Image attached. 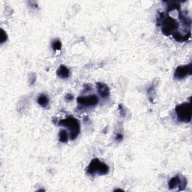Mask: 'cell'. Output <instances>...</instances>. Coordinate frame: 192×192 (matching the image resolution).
Segmentation results:
<instances>
[{
	"mask_svg": "<svg viewBox=\"0 0 192 192\" xmlns=\"http://www.w3.org/2000/svg\"><path fill=\"white\" fill-rule=\"evenodd\" d=\"M70 137V135H68V131L66 130L62 129L59 131V139L61 143H66L68 141V138Z\"/></svg>",
	"mask_w": 192,
	"mask_h": 192,
	"instance_id": "8fae6325",
	"label": "cell"
},
{
	"mask_svg": "<svg viewBox=\"0 0 192 192\" xmlns=\"http://www.w3.org/2000/svg\"><path fill=\"white\" fill-rule=\"evenodd\" d=\"M192 74V64L189 63L185 66H179L174 72V77L177 80H182Z\"/></svg>",
	"mask_w": 192,
	"mask_h": 192,
	"instance_id": "8992f818",
	"label": "cell"
},
{
	"mask_svg": "<svg viewBox=\"0 0 192 192\" xmlns=\"http://www.w3.org/2000/svg\"><path fill=\"white\" fill-rule=\"evenodd\" d=\"M58 126L66 127L69 131L71 140H75L81 132V126L79 121L74 116H68L66 119L58 121Z\"/></svg>",
	"mask_w": 192,
	"mask_h": 192,
	"instance_id": "7a4b0ae2",
	"label": "cell"
},
{
	"mask_svg": "<svg viewBox=\"0 0 192 192\" xmlns=\"http://www.w3.org/2000/svg\"><path fill=\"white\" fill-rule=\"evenodd\" d=\"M119 112H120V114L122 115V116H125L126 114V109L123 107V106L122 105V104H119Z\"/></svg>",
	"mask_w": 192,
	"mask_h": 192,
	"instance_id": "2e32d148",
	"label": "cell"
},
{
	"mask_svg": "<svg viewBox=\"0 0 192 192\" xmlns=\"http://www.w3.org/2000/svg\"><path fill=\"white\" fill-rule=\"evenodd\" d=\"M157 23L158 26H161L162 32L167 36L173 35L179 32L178 29L180 24L177 20L172 17L166 15L165 13L162 12L158 14Z\"/></svg>",
	"mask_w": 192,
	"mask_h": 192,
	"instance_id": "6da1fadb",
	"label": "cell"
},
{
	"mask_svg": "<svg viewBox=\"0 0 192 192\" xmlns=\"http://www.w3.org/2000/svg\"><path fill=\"white\" fill-rule=\"evenodd\" d=\"M123 191L122 189H119V188H118V189H115L114 191Z\"/></svg>",
	"mask_w": 192,
	"mask_h": 192,
	"instance_id": "ffe728a7",
	"label": "cell"
},
{
	"mask_svg": "<svg viewBox=\"0 0 192 192\" xmlns=\"http://www.w3.org/2000/svg\"><path fill=\"white\" fill-rule=\"evenodd\" d=\"M176 116L178 121L185 123H188L191 120V102H185L176 106Z\"/></svg>",
	"mask_w": 192,
	"mask_h": 192,
	"instance_id": "277c9868",
	"label": "cell"
},
{
	"mask_svg": "<svg viewBox=\"0 0 192 192\" xmlns=\"http://www.w3.org/2000/svg\"><path fill=\"white\" fill-rule=\"evenodd\" d=\"M35 81H36V75H35V74L32 73L30 75V77H29V84H34Z\"/></svg>",
	"mask_w": 192,
	"mask_h": 192,
	"instance_id": "9a60e30c",
	"label": "cell"
},
{
	"mask_svg": "<svg viewBox=\"0 0 192 192\" xmlns=\"http://www.w3.org/2000/svg\"><path fill=\"white\" fill-rule=\"evenodd\" d=\"M7 40H8V35H7V33L4 31V29H2L1 36H0V42H1V44H3V43L6 42Z\"/></svg>",
	"mask_w": 192,
	"mask_h": 192,
	"instance_id": "4fadbf2b",
	"label": "cell"
},
{
	"mask_svg": "<svg viewBox=\"0 0 192 192\" xmlns=\"http://www.w3.org/2000/svg\"><path fill=\"white\" fill-rule=\"evenodd\" d=\"M70 70L64 65H61L57 71V75L61 79H67L70 77Z\"/></svg>",
	"mask_w": 192,
	"mask_h": 192,
	"instance_id": "9c48e42d",
	"label": "cell"
},
{
	"mask_svg": "<svg viewBox=\"0 0 192 192\" xmlns=\"http://www.w3.org/2000/svg\"><path fill=\"white\" fill-rule=\"evenodd\" d=\"M97 89H98V92L99 96L101 97L102 98H106L110 96V88L107 84L104 83H96Z\"/></svg>",
	"mask_w": 192,
	"mask_h": 192,
	"instance_id": "ba28073f",
	"label": "cell"
},
{
	"mask_svg": "<svg viewBox=\"0 0 192 192\" xmlns=\"http://www.w3.org/2000/svg\"><path fill=\"white\" fill-rule=\"evenodd\" d=\"M109 173V167L104 162L101 161L98 158H93L86 169V173L91 176L100 175L104 176Z\"/></svg>",
	"mask_w": 192,
	"mask_h": 192,
	"instance_id": "3957f363",
	"label": "cell"
},
{
	"mask_svg": "<svg viewBox=\"0 0 192 192\" xmlns=\"http://www.w3.org/2000/svg\"><path fill=\"white\" fill-rule=\"evenodd\" d=\"M147 93H148V96L150 97V98H152V99L153 101L154 99V93H155V87L152 86L150 87V88L148 89V91H147Z\"/></svg>",
	"mask_w": 192,
	"mask_h": 192,
	"instance_id": "5bb4252c",
	"label": "cell"
},
{
	"mask_svg": "<svg viewBox=\"0 0 192 192\" xmlns=\"http://www.w3.org/2000/svg\"><path fill=\"white\" fill-rule=\"evenodd\" d=\"M84 89H85L86 92H88V91L92 89V86L89 85V84H86V85H84Z\"/></svg>",
	"mask_w": 192,
	"mask_h": 192,
	"instance_id": "d6986e66",
	"label": "cell"
},
{
	"mask_svg": "<svg viewBox=\"0 0 192 192\" xmlns=\"http://www.w3.org/2000/svg\"><path fill=\"white\" fill-rule=\"evenodd\" d=\"M51 46L53 50H60L62 48V43L59 39H55L52 42Z\"/></svg>",
	"mask_w": 192,
	"mask_h": 192,
	"instance_id": "7c38bea8",
	"label": "cell"
},
{
	"mask_svg": "<svg viewBox=\"0 0 192 192\" xmlns=\"http://www.w3.org/2000/svg\"><path fill=\"white\" fill-rule=\"evenodd\" d=\"M37 102H38V104L41 107H47V106L49 104V98H48L47 96H46V95L41 94L40 96H38V99H37Z\"/></svg>",
	"mask_w": 192,
	"mask_h": 192,
	"instance_id": "30bf717a",
	"label": "cell"
},
{
	"mask_svg": "<svg viewBox=\"0 0 192 192\" xmlns=\"http://www.w3.org/2000/svg\"><path fill=\"white\" fill-rule=\"evenodd\" d=\"M98 98L96 95L88 96H81L77 98V102L83 107H94L98 104Z\"/></svg>",
	"mask_w": 192,
	"mask_h": 192,
	"instance_id": "52a82bcc",
	"label": "cell"
},
{
	"mask_svg": "<svg viewBox=\"0 0 192 192\" xmlns=\"http://www.w3.org/2000/svg\"><path fill=\"white\" fill-rule=\"evenodd\" d=\"M73 98H74L73 95L71 94H67L66 96V100L67 101H71L73 100Z\"/></svg>",
	"mask_w": 192,
	"mask_h": 192,
	"instance_id": "ac0fdd59",
	"label": "cell"
},
{
	"mask_svg": "<svg viewBox=\"0 0 192 192\" xmlns=\"http://www.w3.org/2000/svg\"><path fill=\"white\" fill-rule=\"evenodd\" d=\"M115 140L117 141V142H121V141L123 140V135L122 134H117L116 135Z\"/></svg>",
	"mask_w": 192,
	"mask_h": 192,
	"instance_id": "e0dca14e",
	"label": "cell"
},
{
	"mask_svg": "<svg viewBox=\"0 0 192 192\" xmlns=\"http://www.w3.org/2000/svg\"><path fill=\"white\" fill-rule=\"evenodd\" d=\"M186 185H187V180L182 175H177L171 178L168 183L169 188L171 190L178 188L180 191H183Z\"/></svg>",
	"mask_w": 192,
	"mask_h": 192,
	"instance_id": "5b68a950",
	"label": "cell"
}]
</instances>
